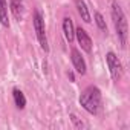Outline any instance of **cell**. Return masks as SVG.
<instances>
[{
  "label": "cell",
  "mask_w": 130,
  "mask_h": 130,
  "mask_svg": "<svg viewBox=\"0 0 130 130\" xmlns=\"http://www.w3.org/2000/svg\"><path fill=\"white\" fill-rule=\"evenodd\" d=\"M110 15H112V22H113V28L118 37V41L121 44V47H125L127 44V34H128V26H127V17L121 8V5L116 0H112L110 3Z\"/></svg>",
  "instance_id": "6da1fadb"
},
{
  "label": "cell",
  "mask_w": 130,
  "mask_h": 130,
  "mask_svg": "<svg viewBox=\"0 0 130 130\" xmlns=\"http://www.w3.org/2000/svg\"><path fill=\"white\" fill-rule=\"evenodd\" d=\"M101 100H103V96H101L100 87L90 84L80 93L78 103L89 115H96L101 107Z\"/></svg>",
  "instance_id": "7a4b0ae2"
},
{
  "label": "cell",
  "mask_w": 130,
  "mask_h": 130,
  "mask_svg": "<svg viewBox=\"0 0 130 130\" xmlns=\"http://www.w3.org/2000/svg\"><path fill=\"white\" fill-rule=\"evenodd\" d=\"M32 26L35 31V37L37 41L41 47V51H44L46 54L49 52V41H47V34H46V25H44V17L43 14L35 9L34 11V17H32Z\"/></svg>",
  "instance_id": "3957f363"
},
{
  "label": "cell",
  "mask_w": 130,
  "mask_h": 130,
  "mask_svg": "<svg viewBox=\"0 0 130 130\" xmlns=\"http://www.w3.org/2000/svg\"><path fill=\"white\" fill-rule=\"evenodd\" d=\"M106 64L109 68V72H110V77L115 83H118L122 77V64L118 58V55L112 51H109L106 54Z\"/></svg>",
  "instance_id": "277c9868"
},
{
  "label": "cell",
  "mask_w": 130,
  "mask_h": 130,
  "mask_svg": "<svg viewBox=\"0 0 130 130\" xmlns=\"http://www.w3.org/2000/svg\"><path fill=\"white\" fill-rule=\"evenodd\" d=\"M75 40L78 41L80 47L86 52V54H90L92 52V47H93V41L90 38V35L87 34L86 29H83L81 26L75 28Z\"/></svg>",
  "instance_id": "5b68a950"
},
{
  "label": "cell",
  "mask_w": 130,
  "mask_h": 130,
  "mask_svg": "<svg viewBox=\"0 0 130 130\" xmlns=\"http://www.w3.org/2000/svg\"><path fill=\"white\" fill-rule=\"evenodd\" d=\"M71 61H72V66H74V69H75V72H77L78 75H81V77L86 75V72H87L86 60L83 58L81 52H80L78 49H75V47L71 49Z\"/></svg>",
  "instance_id": "8992f818"
},
{
  "label": "cell",
  "mask_w": 130,
  "mask_h": 130,
  "mask_svg": "<svg viewBox=\"0 0 130 130\" xmlns=\"http://www.w3.org/2000/svg\"><path fill=\"white\" fill-rule=\"evenodd\" d=\"M61 29H63V34H64V38H66V41L71 44V43H74V40H75V26H74V20L69 17V15H66L63 19V22H61Z\"/></svg>",
  "instance_id": "52a82bcc"
},
{
  "label": "cell",
  "mask_w": 130,
  "mask_h": 130,
  "mask_svg": "<svg viewBox=\"0 0 130 130\" xmlns=\"http://www.w3.org/2000/svg\"><path fill=\"white\" fill-rule=\"evenodd\" d=\"M75 6H77V11H78V15L81 17V20L84 23H90L92 22V17H90V11H89V6L84 0H75Z\"/></svg>",
  "instance_id": "ba28073f"
},
{
  "label": "cell",
  "mask_w": 130,
  "mask_h": 130,
  "mask_svg": "<svg viewBox=\"0 0 130 130\" xmlns=\"http://www.w3.org/2000/svg\"><path fill=\"white\" fill-rule=\"evenodd\" d=\"M9 11H11V14L14 15V19L17 22H22L23 11H25L23 2H22V0H9Z\"/></svg>",
  "instance_id": "9c48e42d"
},
{
  "label": "cell",
  "mask_w": 130,
  "mask_h": 130,
  "mask_svg": "<svg viewBox=\"0 0 130 130\" xmlns=\"http://www.w3.org/2000/svg\"><path fill=\"white\" fill-rule=\"evenodd\" d=\"M8 2L6 0H0V25L3 28H9V14H8Z\"/></svg>",
  "instance_id": "30bf717a"
},
{
  "label": "cell",
  "mask_w": 130,
  "mask_h": 130,
  "mask_svg": "<svg viewBox=\"0 0 130 130\" xmlns=\"http://www.w3.org/2000/svg\"><path fill=\"white\" fill-rule=\"evenodd\" d=\"M12 100H14V104L19 110H23L26 107V96L20 89H17V87L12 89Z\"/></svg>",
  "instance_id": "8fae6325"
},
{
  "label": "cell",
  "mask_w": 130,
  "mask_h": 130,
  "mask_svg": "<svg viewBox=\"0 0 130 130\" xmlns=\"http://www.w3.org/2000/svg\"><path fill=\"white\" fill-rule=\"evenodd\" d=\"M93 20H95V25L98 26L100 31L103 32H107V25H106V20L103 17V14L100 11H93Z\"/></svg>",
  "instance_id": "7c38bea8"
},
{
  "label": "cell",
  "mask_w": 130,
  "mask_h": 130,
  "mask_svg": "<svg viewBox=\"0 0 130 130\" xmlns=\"http://www.w3.org/2000/svg\"><path fill=\"white\" fill-rule=\"evenodd\" d=\"M69 118H71V121L74 122V125H75L77 128H83V127H84V122H83L75 113H69Z\"/></svg>",
  "instance_id": "4fadbf2b"
},
{
  "label": "cell",
  "mask_w": 130,
  "mask_h": 130,
  "mask_svg": "<svg viewBox=\"0 0 130 130\" xmlns=\"http://www.w3.org/2000/svg\"><path fill=\"white\" fill-rule=\"evenodd\" d=\"M68 77H69V80H71L72 83L75 81V77H74V74H72V72H69V74H68Z\"/></svg>",
  "instance_id": "5bb4252c"
}]
</instances>
